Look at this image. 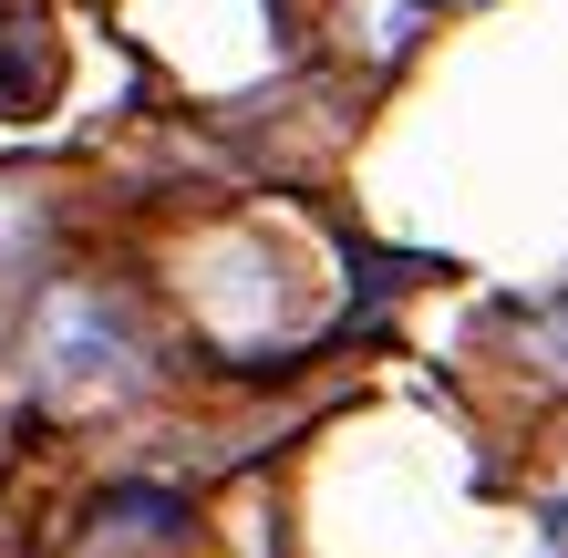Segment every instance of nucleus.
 Returning a JSON list of instances; mask_svg holds the SVG:
<instances>
[{
  "label": "nucleus",
  "instance_id": "f257e3e1",
  "mask_svg": "<svg viewBox=\"0 0 568 558\" xmlns=\"http://www.w3.org/2000/svg\"><path fill=\"white\" fill-rule=\"evenodd\" d=\"M31 363L62 404H93V393H124L145 383V352H135V321H124L104 290H52L42 321H31Z\"/></svg>",
  "mask_w": 568,
  "mask_h": 558
},
{
  "label": "nucleus",
  "instance_id": "f03ea898",
  "mask_svg": "<svg viewBox=\"0 0 568 558\" xmlns=\"http://www.w3.org/2000/svg\"><path fill=\"white\" fill-rule=\"evenodd\" d=\"M517 342H527V352H538V363H548V373H568V301H548V311H538V321H527V332H517Z\"/></svg>",
  "mask_w": 568,
  "mask_h": 558
},
{
  "label": "nucleus",
  "instance_id": "7ed1b4c3",
  "mask_svg": "<svg viewBox=\"0 0 568 558\" xmlns=\"http://www.w3.org/2000/svg\"><path fill=\"white\" fill-rule=\"evenodd\" d=\"M31 248V207H21V196L11 186H0V270H11V258Z\"/></svg>",
  "mask_w": 568,
  "mask_h": 558
}]
</instances>
